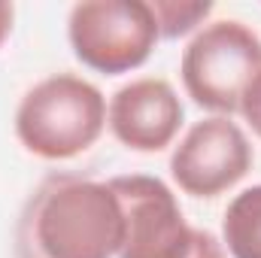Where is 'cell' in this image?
Returning <instances> with one entry per match:
<instances>
[{"instance_id":"obj_1","label":"cell","mask_w":261,"mask_h":258,"mask_svg":"<svg viewBox=\"0 0 261 258\" xmlns=\"http://www.w3.org/2000/svg\"><path fill=\"white\" fill-rule=\"evenodd\" d=\"M125 219L110 183L79 173H52L28 197L18 231V258H113L122 249Z\"/></svg>"},{"instance_id":"obj_2","label":"cell","mask_w":261,"mask_h":258,"mask_svg":"<svg viewBox=\"0 0 261 258\" xmlns=\"http://www.w3.org/2000/svg\"><path fill=\"white\" fill-rule=\"evenodd\" d=\"M107 125V97L76 73L37 82L15 110V137L46 161H67L91 149Z\"/></svg>"},{"instance_id":"obj_3","label":"cell","mask_w":261,"mask_h":258,"mask_svg":"<svg viewBox=\"0 0 261 258\" xmlns=\"http://www.w3.org/2000/svg\"><path fill=\"white\" fill-rule=\"evenodd\" d=\"M261 70V37L243 21H210L182 52V85L197 107L228 116L240 110L246 85Z\"/></svg>"},{"instance_id":"obj_4","label":"cell","mask_w":261,"mask_h":258,"mask_svg":"<svg viewBox=\"0 0 261 258\" xmlns=\"http://www.w3.org/2000/svg\"><path fill=\"white\" fill-rule=\"evenodd\" d=\"M67 37L85 67L119 76L146 64L161 34L146 0H82L70 9Z\"/></svg>"},{"instance_id":"obj_5","label":"cell","mask_w":261,"mask_h":258,"mask_svg":"<svg viewBox=\"0 0 261 258\" xmlns=\"http://www.w3.org/2000/svg\"><path fill=\"white\" fill-rule=\"evenodd\" d=\"M110 189L119 197L125 237L119 258H186L192 225L186 222L176 194L155 176H113Z\"/></svg>"},{"instance_id":"obj_6","label":"cell","mask_w":261,"mask_h":258,"mask_svg":"<svg viewBox=\"0 0 261 258\" xmlns=\"http://www.w3.org/2000/svg\"><path fill=\"white\" fill-rule=\"evenodd\" d=\"M252 146L228 116H210L186 131L170 155L176 186L192 197H216L252 170Z\"/></svg>"},{"instance_id":"obj_7","label":"cell","mask_w":261,"mask_h":258,"mask_svg":"<svg viewBox=\"0 0 261 258\" xmlns=\"http://www.w3.org/2000/svg\"><path fill=\"white\" fill-rule=\"evenodd\" d=\"M186 110L167 79H134L122 85L110 107L107 122L122 146L134 152H161L167 149L182 128Z\"/></svg>"},{"instance_id":"obj_8","label":"cell","mask_w":261,"mask_h":258,"mask_svg":"<svg viewBox=\"0 0 261 258\" xmlns=\"http://www.w3.org/2000/svg\"><path fill=\"white\" fill-rule=\"evenodd\" d=\"M222 237L234 258H261V186L243 189L228 203Z\"/></svg>"},{"instance_id":"obj_9","label":"cell","mask_w":261,"mask_h":258,"mask_svg":"<svg viewBox=\"0 0 261 258\" xmlns=\"http://www.w3.org/2000/svg\"><path fill=\"white\" fill-rule=\"evenodd\" d=\"M152 15L161 37H186L213 12L210 0H152Z\"/></svg>"},{"instance_id":"obj_10","label":"cell","mask_w":261,"mask_h":258,"mask_svg":"<svg viewBox=\"0 0 261 258\" xmlns=\"http://www.w3.org/2000/svg\"><path fill=\"white\" fill-rule=\"evenodd\" d=\"M246 122H249V128L255 131L261 137V70L255 73V79L246 85V91H243V97H240V110H237Z\"/></svg>"},{"instance_id":"obj_11","label":"cell","mask_w":261,"mask_h":258,"mask_svg":"<svg viewBox=\"0 0 261 258\" xmlns=\"http://www.w3.org/2000/svg\"><path fill=\"white\" fill-rule=\"evenodd\" d=\"M186 258H225V249L219 243V237L213 231H203V228H195L192 231V246Z\"/></svg>"},{"instance_id":"obj_12","label":"cell","mask_w":261,"mask_h":258,"mask_svg":"<svg viewBox=\"0 0 261 258\" xmlns=\"http://www.w3.org/2000/svg\"><path fill=\"white\" fill-rule=\"evenodd\" d=\"M12 18H15V9H12V3L0 0V46H3V40L9 37V31H12Z\"/></svg>"}]
</instances>
